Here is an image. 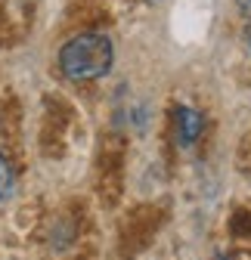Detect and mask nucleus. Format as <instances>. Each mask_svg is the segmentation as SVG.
I'll list each match as a JSON object with an SVG mask.
<instances>
[{
	"label": "nucleus",
	"instance_id": "1",
	"mask_svg": "<svg viewBox=\"0 0 251 260\" xmlns=\"http://www.w3.org/2000/svg\"><path fill=\"white\" fill-rule=\"evenodd\" d=\"M115 65V44L103 31H81L59 50V69L69 81H100Z\"/></svg>",
	"mask_w": 251,
	"mask_h": 260
},
{
	"label": "nucleus",
	"instance_id": "2",
	"mask_svg": "<svg viewBox=\"0 0 251 260\" xmlns=\"http://www.w3.org/2000/svg\"><path fill=\"white\" fill-rule=\"evenodd\" d=\"M174 130H177L180 149H190V146L199 143L202 130H205V115L193 106H177L174 109Z\"/></svg>",
	"mask_w": 251,
	"mask_h": 260
},
{
	"label": "nucleus",
	"instance_id": "3",
	"mask_svg": "<svg viewBox=\"0 0 251 260\" xmlns=\"http://www.w3.org/2000/svg\"><path fill=\"white\" fill-rule=\"evenodd\" d=\"M13 192H16V168H13V161L0 152V202H7Z\"/></svg>",
	"mask_w": 251,
	"mask_h": 260
},
{
	"label": "nucleus",
	"instance_id": "4",
	"mask_svg": "<svg viewBox=\"0 0 251 260\" xmlns=\"http://www.w3.org/2000/svg\"><path fill=\"white\" fill-rule=\"evenodd\" d=\"M239 10H242L245 16H251V0H239Z\"/></svg>",
	"mask_w": 251,
	"mask_h": 260
},
{
	"label": "nucleus",
	"instance_id": "5",
	"mask_svg": "<svg viewBox=\"0 0 251 260\" xmlns=\"http://www.w3.org/2000/svg\"><path fill=\"white\" fill-rule=\"evenodd\" d=\"M214 260H233V257H227V254H221V257H214Z\"/></svg>",
	"mask_w": 251,
	"mask_h": 260
}]
</instances>
